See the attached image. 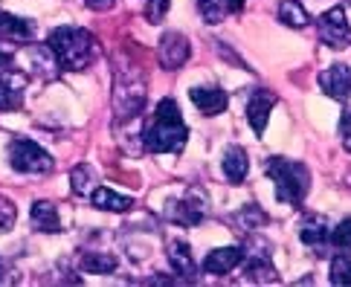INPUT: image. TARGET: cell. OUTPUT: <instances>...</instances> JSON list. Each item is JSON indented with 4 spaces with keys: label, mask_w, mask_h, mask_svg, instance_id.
<instances>
[{
    "label": "cell",
    "mask_w": 351,
    "mask_h": 287,
    "mask_svg": "<svg viewBox=\"0 0 351 287\" xmlns=\"http://www.w3.org/2000/svg\"><path fill=\"white\" fill-rule=\"evenodd\" d=\"M348 3H351V0H348Z\"/></svg>",
    "instance_id": "33"
},
{
    "label": "cell",
    "mask_w": 351,
    "mask_h": 287,
    "mask_svg": "<svg viewBox=\"0 0 351 287\" xmlns=\"http://www.w3.org/2000/svg\"><path fill=\"white\" fill-rule=\"evenodd\" d=\"M32 227L38 229V232H61V218H58V209L56 203H49V201H38V203H32Z\"/></svg>",
    "instance_id": "17"
},
{
    "label": "cell",
    "mask_w": 351,
    "mask_h": 287,
    "mask_svg": "<svg viewBox=\"0 0 351 287\" xmlns=\"http://www.w3.org/2000/svg\"><path fill=\"white\" fill-rule=\"evenodd\" d=\"M273 105H276V96L270 90H256L253 99L247 102V119H250V125H253L256 134H265Z\"/></svg>",
    "instance_id": "13"
},
{
    "label": "cell",
    "mask_w": 351,
    "mask_h": 287,
    "mask_svg": "<svg viewBox=\"0 0 351 287\" xmlns=\"http://www.w3.org/2000/svg\"><path fill=\"white\" fill-rule=\"evenodd\" d=\"M319 87H322L325 96L337 99V102L351 99V67L348 64H334L325 73H319Z\"/></svg>",
    "instance_id": "10"
},
{
    "label": "cell",
    "mask_w": 351,
    "mask_h": 287,
    "mask_svg": "<svg viewBox=\"0 0 351 287\" xmlns=\"http://www.w3.org/2000/svg\"><path fill=\"white\" fill-rule=\"evenodd\" d=\"M27 90V76L21 70L0 67V110H15L23 102Z\"/></svg>",
    "instance_id": "9"
},
{
    "label": "cell",
    "mask_w": 351,
    "mask_h": 287,
    "mask_svg": "<svg viewBox=\"0 0 351 287\" xmlns=\"http://www.w3.org/2000/svg\"><path fill=\"white\" fill-rule=\"evenodd\" d=\"M186 140H189V128L178 110L174 99H162L154 110L152 128L143 136V148L152 154H180Z\"/></svg>",
    "instance_id": "1"
},
{
    "label": "cell",
    "mask_w": 351,
    "mask_h": 287,
    "mask_svg": "<svg viewBox=\"0 0 351 287\" xmlns=\"http://www.w3.org/2000/svg\"><path fill=\"white\" fill-rule=\"evenodd\" d=\"M267 174L276 183V197L287 206H299L305 201V195L311 189V171L305 163L296 160H285V157H270Z\"/></svg>",
    "instance_id": "3"
},
{
    "label": "cell",
    "mask_w": 351,
    "mask_h": 287,
    "mask_svg": "<svg viewBox=\"0 0 351 287\" xmlns=\"http://www.w3.org/2000/svg\"><path fill=\"white\" fill-rule=\"evenodd\" d=\"M166 258L174 273H180L183 279L195 276V261H192V247L180 241V238H171L169 241V249H166Z\"/></svg>",
    "instance_id": "16"
},
{
    "label": "cell",
    "mask_w": 351,
    "mask_h": 287,
    "mask_svg": "<svg viewBox=\"0 0 351 287\" xmlns=\"http://www.w3.org/2000/svg\"><path fill=\"white\" fill-rule=\"evenodd\" d=\"M197 9H200V15H204L206 23H221L232 12L230 0H197Z\"/></svg>",
    "instance_id": "25"
},
{
    "label": "cell",
    "mask_w": 351,
    "mask_h": 287,
    "mask_svg": "<svg viewBox=\"0 0 351 287\" xmlns=\"http://www.w3.org/2000/svg\"><path fill=\"white\" fill-rule=\"evenodd\" d=\"M328 279L337 287L351 284V258H348V253H340V255L331 258V276Z\"/></svg>",
    "instance_id": "26"
},
{
    "label": "cell",
    "mask_w": 351,
    "mask_h": 287,
    "mask_svg": "<svg viewBox=\"0 0 351 287\" xmlns=\"http://www.w3.org/2000/svg\"><path fill=\"white\" fill-rule=\"evenodd\" d=\"M299 238H302V244L317 249V253H322L325 241H328V221L311 212V215H305L299 221Z\"/></svg>",
    "instance_id": "14"
},
{
    "label": "cell",
    "mask_w": 351,
    "mask_h": 287,
    "mask_svg": "<svg viewBox=\"0 0 351 287\" xmlns=\"http://www.w3.org/2000/svg\"><path fill=\"white\" fill-rule=\"evenodd\" d=\"M15 218H18L15 203H9L6 197H0V232H9L15 227Z\"/></svg>",
    "instance_id": "29"
},
{
    "label": "cell",
    "mask_w": 351,
    "mask_h": 287,
    "mask_svg": "<svg viewBox=\"0 0 351 287\" xmlns=\"http://www.w3.org/2000/svg\"><path fill=\"white\" fill-rule=\"evenodd\" d=\"M250 171V160H247V151L241 145H230L227 154H223V174H227L230 183H244Z\"/></svg>",
    "instance_id": "19"
},
{
    "label": "cell",
    "mask_w": 351,
    "mask_h": 287,
    "mask_svg": "<svg viewBox=\"0 0 351 287\" xmlns=\"http://www.w3.org/2000/svg\"><path fill=\"white\" fill-rule=\"evenodd\" d=\"M267 212L261 209L258 203H247L241 212L235 215V223L238 227H244V229H261V227H267Z\"/></svg>",
    "instance_id": "23"
},
{
    "label": "cell",
    "mask_w": 351,
    "mask_h": 287,
    "mask_svg": "<svg viewBox=\"0 0 351 287\" xmlns=\"http://www.w3.org/2000/svg\"><path fill=\"white\" fill-rule=\"evenodd\" d=\"M169 6H171V0H143V15L148 23H160L166 18Z\"/></svg>",
    "instance_id": "27"
},
{
    "label": "cell",
    "mask_w": 351,
    "mask_h": 287,
    "mask_svg": "<svg viewBox=\"0 0 351 287\" xmlns=\"http://www.w3.org/2000/svg\"><path fill=\"white\" fill-rule=\"evenodd\" d=\"M3 273H6V267H3V261H0V282H3L6 276H3Z\"/></svg>",
    "instance_id": "32"
},
{
    "label": "cell",
    "mask_w": 351,
    "mask_h": 287,
    "mask_svg": "<svg viewBox=\"0 0 351 287\" xmlns=\"http://www.w3.org/2000/svg\"><path fill=\"white\" fill-rule=\"evenodd\" d=\"M340 134H343V148L351 154V110H343V119H340Z\"/></svg>",
    "instance_id": "30"
},
{
    "label": "cell",
    "mask_w": 351,
    "mask_h": 287,
    "mask_svg": "<svg viewBox=\"0 0 351 287\" xmlns=\"http://www.w3.org/2000/svg\"><path fill=\"white\" fill-rule=\"evenodd\" d=\"M276 15H279V21L285 23V27H291V29H305L308 23H311L308 9L299 3V0H282Z\"/></svg>",
    "instance_id": "21"
},
{
    "label": "cell",
    "mask_w": 351,
    "mask_h": 287,
    "mask_svg": "<svg viewBox=\"0 0 351 287\" xmlns=\"http://www.w3.org/2000/svg\"><path fill=\"white\" fill-rule=\"evenodd\" d=\"M328 241L340 249V253H351V218H346L340 227L328 235Z\"/></svg>",
    "instance_id": "28"
},
{
    "label": "cell",
    "mask_w": 351,
    "mask_h": 287,
    "mask_svg": "<svg viewBox=\"0 0 351 287\" xmlns=\"http://www.w3.org/2000/svg\"><path fill=\"white\" fill-rule=\"evenodd\" d=\"M32 32L35 29L29 21L15 15H0V67L9 64L12 55L32 41Z\"/></svg>",
    "instance_id": "5"
},
{
    "label": "cell",
    "mask_w": 351,
    "mask_h": 287,
    "mask_svg": "<svg viewBox=\"0 0 351 287\" xmlns=\"http://www.w3.org/2000/svg\"><path fill=\"white\" fill-rule=\"evenodd\" d=\"M192 55V44L180 32H166L157 44V58L162 70H180Z\"/></svg>",
    "instance_id": "7"
},
{
    "label": "cell",
    "mask_w": 351,
    "mask_h": 287,
    "mask_svg": "<svg viewBox=\"0 0 351 287\" xmlns=\"http://www.w3.org/2000/svg\"><path fill=\"white\" fill-rule=\"evenodd\" d=\"M244 258H247L244 247H218L204 258V273H209V276H227Z\"/></svg>",
    "instance_id": "11"
},
{
    "label": "cell",
    "mask_w": 351,
    "mask_h": 287,
    "mask_svg": "<svg viewBox=\"0 0 351 287\" xmlns=\"http://www.w3.org/2000/svg\"><path fill=\"white\" fill-rule=\"evenodd\" d=\"M117 264L119 261L114 253H102V249H87V253H82V270L84 273H114Z\"/></svg>",
    "instance_id": "22"
},
{
    "label": "cell",
    "mask_w": 351,
    "mask_h": 287,
    "mask_svg": "<svg viewBox=\"0 0 351 287\" xmlns=\"http://www.w3.org/2000/svg\"><path fill=\"white\" fill-rule=\"evenodd\" d=\"M90 203L102 212H131L134 209V201L125 195H117L110 189H93L90 192Z\"/></svg>",
    "instance_id": "20"
},
{
    "label": "cell",
    "mask_w": 351,
    "mask_h": 287,
    "mask_svg": "<svg viewBox=\"0 0 351 287\" xmlns=\"http://www.w3.org/2000/svg\"><path fill=\"white\" fill-rule=\"evenodd\" d=\"M84 3L90 6V9H96V12H102V9H110V6H114L117 0H84Z\"/></svg>",
    "instance_id": "31"
},
{
    "label": "cell",
    "mask_w": 351,
    "mask_h": 287,
    "mask_svg": "<svg viewBox=\"0 0 351 287\" xmlns=\"http://www.w3.org/2000/svg\"><path fill=\"white\" fill-rule=\"evenodd\" d=\"M49 47L58 55V64L64 70H87L96 61L99 49H96V38L87 29L79 27H58L49 35Z\"/></svg>",
    "instance_id": "2"
},
{
    "label": "cell",
    "mask_w": 351,
    "mask_h": 287,
    "mask_svg": "<svg viewBox=\"0 0 351 287\" xmlns=\"http://www.w3.org/2000/svg\"><path fill=\"white\" fill-rule=\"evenodd\" d=\"M189 99L195 102V108L200 110L204 116H218L227 110L230 105V96L221 90V87H192Z\"/></svg>",
    "instance_id": "12"
},
{
    "label": "cell",
    "mask_w": 351,
    "mask_h": 287,
    "mask_svg": "<svg viewBox=\"0 0 351 287\" xmlns=\"http://www.w3.org/2000/svg\"><path fill=\"white\" fill-rule=\"evenodd\" d=\"M244 273H247V279L256 282V284H270V282L279 279V273H276L267 249H265V253H256L253 258H250L247 267H244Z\"/></svg>",
    "instance_id": "18"
},
{
    "label": "cell",
    "mask_w": 351,
    "mask_h": 287,
    "mask_svg": "<svg viewBox=\"0 0 351 287\" xmlns=\"http://www.w3.org/2000/svg\"><path fill=\"white\" fill-rule=\"evenodd\" d=\"M96 186V171L90 166H76L70 171V189L76 195H90Z\"/></svg>",
    "instance_id": "24"
},
{
    "label": "cell",
    "mask_w": 351,
    "mask_h": 287,
    "mask_svg": "<svg viewBox=\"0 0 351 287\" xmlns=\"http://www.w3.org/2000/svg\"><path fill=\"white\" fill-rule=\"evenodd\" d=\"M9 166L18 174H47V171H53V157L38 142L18 136L9 145Z\"/></svg>",
    "instance_id": "4"
},
{
    "label": "cell",
    "mask_w": 351,
    "mask_h": 287,
    "mask_svg": "<svg viewBox=\"0 0 351 287\" xmlns=\"http://www.w3.org/2000/svg\"><path fill=\"white\" fill-rule=\"evenodd\" d=\"M317 29H319L322 44H328L331 49L351 47V27H348V18H346L343 6H334L328 12H322V15L317 18Z\"/></svg>",
    "instance_id": "6"
},
{
    "label": "cell",
    "mask_w": 351,
    "mask_h": 287,
    "mask_svg": "<svg viewBox=\"0 0 351 287\" xmlns=\"http://www.w3.org/2000/svg\"><path fill=\"white\" fill-rule=\"evenodd\" d=\"M206 197L200 189H192L189 195L183 197V201H174L171 209H169V218L174 223H180V227H200L206 218Z\"/></svg>",
    "instance_id": "8"
},
{
    "label": "cell",
    "mask_w": 351,
    "mask_h": 287,
    "mask_svg": "<svg viewBox=\"0 0 351 287\" xmlns=\"http://www.w3.org/2000/svg\"><path fill=\"white\" fill-rule=\"evenodd\" d=\"M29 64H32V73L38 79H56L58 76V55L53 53L49 44H38V47H29Z\"/></svg>",
    "instance_id": "15"
}]
</instances>
